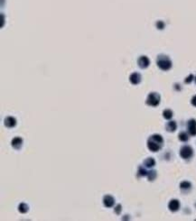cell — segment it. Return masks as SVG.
<instances>
[{"label":"cell","instance_id":"3","mask_svg":"<svg viewBox=\"0 0 196 221\" xmlns=\"http://www.w3.org/2000/svg\"><path fill=\"white\" fill-rule=\"evenodd\" d=\"M160 99H161V98H160V95L158 93L152 92L148 95L146 103L150 107H157L160 103Z\"/></svg>","mask_w":196,"mask_h":221},{"label":"cell","instance_id":"12","mask_svg":"<svg viewBox=\"0 0 196 221\" xmlns=\"http://www.w3.org/2000/svg\"><path fill=\"white\" fill-rule=\"evenodd\" d=\"M180 189L183 192H188L192 189V183L187 181H183L180 183Z\"/></svg>","mask_w":196,"mask_h":221},{"label":"cell","instance_id":"2","mask_svg":"<svg viewBox=\"0 0 196 221\" xmlns=\"http://www.w3.org/2000/svg\"><path fill=\"white\" fill-rule=\"evenodd\" d=\"M157 64L162 70H168L172 68V61L168 56L160 54L157 57Z\"/></svg>","mask_w":196,"mask_h":221},{"label":"cell","instance_id":"19","mask_svg":"<svg viewBox=\"0 0 196 221\" xmlns=\"http://www.w3.org/2000/svg\"><path fill=\"white\" fill-rule=\"evenodd\" d=\"M173 111L171 109H166V110H164V112H163L164 118H166L167 120H170L173 118Z\"/></svg>","mask_w":196,"mask_h":221},{"label":"cell","instance_id":"6","mask_svg":"<svg viewBox=\"0 0 196 221\" xmlns=\"http://www.w3.org/2000/svg\"><path fill=\"white\" fill-rule=\"evenodd\" d=\"M103 205L106 208H112L115 204V198L110 195H105L103 197Z\"/></svg>","mask_w":196,"mask_h":221},{"label":"cell","instance_id":"22","mask_svg":"<svg viewBox=\"0 0 196 221\" xmlns=\"http://www.w3.org/2000/svg\"><path fill=\"white\" fill-rule=\"evenodd\" d=\"M192 79H193V75H192V74H191L188 78L185 79V80H184V81H185V83H190V82L192 80Z\"/></svg>","mask_w":196,"mask_h":221},{"label":"cell","instance_id":"8","mask_svg":"<svg viewBox=\"0 0 196 221\" xmlns=\"http://www.w3.org/2000/svg\"><path fill=\"white\" fill-rule=\"evenodd\" d=\"M137 64L141 69H146L149 66L150 61L147 56H140L137 60Z\"/></svg>","mask_w":196,"mask_h":221},{"label":"cell","instance_id":"11","mask_svg":"<svg viewBox=\"0 0 196 221\" xmlns=\"http://www.w3.org/2000/svg\"><path fill=\"white\" fill-rule=\"evenodd\" d=\"M141 80H142L141 75L137 72L132 73V74L130 75V77H129V81L133 84V85H137V84H139Z\"/></svg>","mask_w":196,"mask_h":221},{"label":"cell","instance_id":"17","mask_svg":"<svg viewBox=\"0 0 196 221\" xmlns=\"http://www.w3.org/2000/svg\"><path fill=\"white\" fill-rule=\"evenodd\" d=\"M157 171H154V170L148 171L147 175V179H148L149 182H153V181L154 180V179L157 178Z\"/></svg>","mask_w":196,"mask_h":221},{"label":"cell","instance_id":"21","mask_svg":"<svg viewBox=\"0 0 196 221\" xmlns=\"http://www.w3.org/2000/svg\"><path fill=\"white\" fill-rule=\"evenodd\" d=\"M157 28H158V29L162 30V29L164 27V24L162 22V21H159V22H157Z\"/></svg>","mask_w":196,"mask_h":221},{"label":"cell","instance_id":"14","mask_svg":"<svg viewBox=\"0 0 196 221\" xmlns=\"http://www.w3.org/2000/svg\"><path fill=\"white\" fill-rule=\"evenodd\" d=\"M143 165L145 166L146 168H153L154 165H156V161H154V159L152 157L147 158V159L144 161Z\"/></svg>","mask_w":196,"mask_h":221},{"label":"cell","instance_id":"16","mask_svg":"<svg viewBox=\"0 0 196 221\" xmlns=\"http://www.w3.org/2000/svg\"><path fill=\"white\" fill-rule=\"evenodd\" d=\"M28 209H29V207H28V205H27L26 203L22 202L21 204H20V205L18 206V210H19V212H20V213H22V214L26 213V212L28 211Z\"/></svg>","mask_w":196,"mask_h":221},{"label":"cell","instance_id":"7","mask_svg":"<svg viewBox=\"0 0 196 221\" xmlns=\"http://www.w3.org/2000/svg\"><path fill=\"white\" fill-rule=\"evenodd\" d=\"M4 124H5V125L6 126V127H8V128H13V127H15V126L16 125L17 121H16V119L14 117H11V115H9V117H6V118H5Z\"/></svg>","mask_w":196,"mask_h":221},{"label":"cell","instance_id":"13","mask_svg":"<svg viewBox=\"0 0 196 221\" xmlns=\"http://www.w3.org/2000/svg\"><path fill=\"white\" fill-rule=\"evenodd\" d=\"M177 128V124L175 121H169L166 125V129L167 132H170V133H173L174 132L175 130H176Z\"/></svg>","mask_w":196,"mask_h":221},{"label":"cell","instance_id":"5","mask_svg":"<svg viewBox=\"0 0 196 221\" xmlns=\"http://www.w3.org/2000/svg\"><path fill=\"white\" fill-rule=\"evenodd\" d=\"M187 131L190 135H196V119L192 118L187 122Z\"/></svg>","mask_w":196,"mask_h":221},{"label":"cell","instance_id":"24","mask_svg":"<svg viewBox=\"0 0 196 221\" xmlns=\"http://www.w3.org/2000/svg\"><path fill=\"white\" fill-rule=\"evenodd\" d=\"M195 83H196V77H195Z\"/></svg>","mask_w":196,"mask_h":221},{"label":"cell","instance_id":"20","mask_svg":"<svg viewBox=\"0 0 196 221\" xmlns=\"http://www.w3.org/2000/svg\"><path fill=\"white\" fill-rule=\"evenodd\" d=\"M121 208H122V207H121L120 204H118V205L115 207L114 211H115V213H116L117 215H119V214L121 213Z\"/></svg>","mask_w":196,"mask_h":221},{"label":"cell","instance_id":"4","mask_svg":"<svg viewBox=\"0 0 196 221\" xmlns=\"http://www.w3.org/2000/svg\"><path fill=\"white\" fill-rule=\"evenodd\" d=\"M180 156L184 160H189L193 156V150L190 145H183L180 149Z\"/></svg>","mask_w":196,"mask_h":221},{"label":"cell","instance_id":"1","mask_svg":"<svg viewBox=\"0 0 196 221\" xmlns=\"http://www.w3.org/2000/svg\"><path fill=\"white\" fill-rule=\"evenodd\" d=\"M163 145H164V139L161 134H154L151 135L147 140V148L153 153H157L160 151Z\"/></svg>","mask_w":196,"mask_h":221},{"label":"cell","instance_id":"23","mask_svg":"<svg viewBox=\"0 0 196 221\" xmlns=\"http://www.w3.org/2000/svg\"><path fill=\"white\" fill-rule=\"evenodd\" d=\"M191 103H192V106L196 107V95L192 97V100H191Z\"/></svg>","mask_w":196,"mask_h":221},{"label":"cell","instance_id":"18","mask_svg":"<svg viewBox=\"0 0 196 221\" xmlns=\"http://www.w3.org/2000/svg\"><path fill=\"white\" fill-rule=\"evenodd\" d=\"M178 138L182 142H187L189 140V134L186 132H181L178 134Z\"/></svg>","mask_w":196,"mask_h":221},{"label":"cell","instance_id":"10","mask_svg":"<svg viewBox=\"0 0 196 221\" xmlns=\"http://www.w3.org/2000/svg\"><path fill=\"white\" fill-rule=\"evenodd\" d=\"M23 139L21 137H19V136H16V137H15L12 142H11V145L13 148H15L16 150H19L21 149V147L23 145Z\"/></svg>","mask_w":196,"mask_h":221},{"label":"cell","instance_id":"9","mask_svg":"<svg viewBox=\"0 0 196 221\" xmlns=\"http://www.w3.org/2000/svg\"><path fill=\"white\" fill-rule=\"evenodd\" d=\"M168 208L173 212L177 211V210L180 208V202L178 199H176V198L171 199L169 204H168Z\"/></svg>","mask_w":196,"mask_h":221},{"label":"cell","instance_id":"15","mask_svg":"<svg viewBox=\"0 0 196 221\" xmlns=\"http://www.w3.org/2000/svg\"><path fill=\"white\" fill-rule=\"evenodd\" d=\"M148 171L147 170V168L145 166H139L137 170V176L138 177H145L147 175Z\"/></svg>","mask_w":196,"mask_h":221}]
</instances>
